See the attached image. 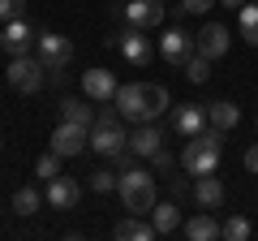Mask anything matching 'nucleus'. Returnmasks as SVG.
Instances as JSON below:
<instances>
[{"label": "nucleus", "instance_id": "nucleus-1", "mask_svg": "<svg viewBox=\"0 0 258 241\" xmlns=\"http://www.w3.org/2000/svg\"><path fill=\"white\" fill-rule=\"evenodd\" d=\"M220 155H224V130H215V125H207L203 134H194L189 142H185L181 151V168L189 176H207L220 168Z\"/></svg>", "mask_w": 258, "mask_h": 241}, {"label": "nucleus", "instance_id": "nucleus-2", "mask_svg": "<svg viewBox=\"0 0 258 241\" xmlns=\"http://www.w3.org/2000/svg\"><path fill=\"white\" fill-rule=\"evenodd\" d=\"M116 194H120V203H125V211H134V215H147L151 207L159 203L155 176H151V172H142V168H129V172H120Z\"/></svg>", "mask_w": 258, "mask_h": 241}, {"label": "nucleus", "instance_id": "nucleus-3", "mask_svg": "<svg viewBox=\"0 0 258 241\" xmlns=\"http://www.w3.org/2000/svg\"><path fill=\"white\" fill-rule=\"evenodd\" d=\"M35 56H39V61L47 65L52 82H64V69H69V61H74V43H69L64 35H56V30H39Z\"/></svg>", "mask_w": 258, "mask_h": 241}, {"label": "nucleus", "instance_id": "nucleus-4", "mask_svg": "<svg viewBox=\"0 0 258 241\" xmlns=\"http://www.w3.org/2000/svg\"><path fill=\"white\" fill-rule=\"evenodd\" d=\"M43 74H47V65L39 56H9V86L18 95H39L43 91Z\"/></svg>", "mask_w": 258, "mask_h": 241}, {"label": "nucleus", "instance_id": "nucleus-5", "mask_svg": "<svg viewBox=\"0 0 258 241\" xmlns=\"http://www.w3.org/2000/svg\"><path fill=\"white\" fill-rule=\"evenodd\" d=\"M198 52V35H189V30H181V26H172V30H164V39H159V56H164L172 69H185V61Z\"/></svg>", "mask_w": 258, "mask_h": 241}, {"label": "nucleus", "instance_id": "nucleus-6", "mask_svg": "<svg viewBox=\"0 0 258 241\" xmlns=\"http://www.w3.org/2000/svg\"><path fill=\"white\" fill-rule=\"evenodd\" d=\"M35 43H39V30L30 26L26 18L5 22V30H0V47H5V56H30Z\"/></svg>", "mask_w": 258, "mask_h": 241}, {"label": "nucleus", "instance_id": "nucleus-7", "mask_svg": "<svg viewBox=\"0 0 258 241\" xmlns=\"http://www.w3.org/2000/svg\"><path fill=\"white\" fill-rule=\"evenodd\" d=\"M108 43L120 47V56H125L129 65H151V56H155V47H151V39H147L142 26H125L116 39H108Z\"/></svg>", "mask_w": 258, "mask_h": 241}, {"label": "nucleus", "instance_id": "nucleus-8", "mask_svg": "<svg viewBox=\"0 0 258 241\" xmlns=\"http://www.w3.org/2000/svg\"><path fill=\"white\" fill-rule=\"evenodd\" d=\"M52 151H60L64 159L91 151V130H86V125H74V120H60L52 130Z\"/></svg>", "mask_w": 258, "mask_h": 241}, {"label": "nucleus", "instance_id": "nucleus-9", "mask_svg": "<svg viewBox=\"0 0 258 241\" xmlns=\"http://www.w3.org/2000/svg\"><path fill=\"white\" fill-rule=\"evenodd\" d=\"M120 18H125V26L155 30L159 22H164V0H125V5H120Z\"/></svg>", "mask_w": 258, "mask_h": 241}, {"label": "nucleus", "instance_id": "nucleus-10", "mask_svg": "<svg viewBox=\"0 0 258 241\" xmlns=\"http://www.w3.org/2000/svg\"><path fill=\"white\" fill-rule=\"evenodd\" d=\"M125 147H129V134L120 130V125H95L91 130V151L95 155L112 159V155H120Z\"/></svg>", "mask_w": 258, "mask_h": 241}, {"label": "nucleus", "instance_id": "nucleus-11", "mask_svg": "<svg viewBox=\"0 0 258 241\" xmlns=\"http://www.w3.org/2000/svg\"><path fill=\"white\" fill-rule=\"evenodd\" d=\"M207 125H211V116H207V103H181V108L172 112V130L181 134V138L203 134Z\"/></svg>", "mask_w": 258, "mask_h": 241}, {"label": "nucleus", "instance_id": "nucleus-12", "mask_svg": "<svg viewBox=\"0 0 258 241\" xmlns=\"http://www.w3.org/2000/svg\"><path fill=\"white\" fill-rule=\"evenodd\" d=\"M82 91L91 103H112L116 99V78H112V69H86L82 74Z\"/></svg>", "mask_w": 258, "mask_h": 241}, {"label": "nucleus", "instance_id": "nucleus-13", "mask_svg": "<svg viewBox=\"0 0 258 241\" xmlns=\"http://www.w3.org/2000/svg\"><path fill=\"white\" fill-rule=\"evenodd\" d=\"M43 194H47V207H52V211H74V207H78V194H82V190H78L74 176H52Z\"/></svg>", "mask_w": 258, "mask_h": 241}, {"label": "nucleus", "instance_id": "nucleus-14", "mask_svg": "<svg viewBox=\"0 0 258 241\" xmlns=\"http://www.w3.org/2000/svg\"><path fill=\"white\" fill-rule=\"evenodd\" d=\"M159 147H164V130H159L155 120H142L138 130L129 134V151H134L138 159H151Z\"/></svg>", "mask_w": 258, "mask_h": 241}, {"label": "nucleus", "instance_id": "nucleus-15", "mask_svg": "<svg viewBox=\"0 0 258 241\" xmlns=\"http://www.w3.org/2000/svg\"><path fill=\"white\" fill-rule=\"evenodd\" d=\"M194 203L203 207V211H220V207H224V181L215 172L194 176Z\"/></svg>", "mask_w": 258, "mask_h": 241}, {"label": "nucleus", "instance_id": "nucleus-16", "mask_svg": "<svg viewBox=\"0 0 258 241\" xmlns=\"http://www.w3.org/2000/svg\"><path fill=\"white\" fill-rule=\"evenodd\" d=\"M228 26H220V22H211V26H203V35H198V56H207V61H220L224 52H228Z\"/></svg>", "mask_w": 258, "mask_h": 241}, {"label": "nucleus", "instance_id": "nucleus-17", "mask_svg": "<svg viewBox=\"0 0 258 241\" xmlns=\"http://www.w3.org/2000/svg\"><path fill=\"white\" fill-rule=\"evenodd\" d=\"M120 108V116L125 120H147V112H142V82H125V86H116V99H112Z\"/></svg>", "mask_w": 258, "mask_h": 241}, {"label": "nucleus", "instance_id": "nucleus-18", "mask_svg": "<svg viewBox=\"0 0 258 241\" xmlns=\"http://www.w3.org/2000/svg\"><path fill=\"white\" fill-rule=\"evenodd\" d=\"M151 224H155L159 237H168V232H181V203H176V198L155 203V207H151Z\"/></svg>", "mask_w": 258, "mask_h": 241}, {"label": "nucleus", "instance_id": "nucleus-19", "mask_svg": "<svg viewBox=\"0 0 258 241\" xmlns=\"http://www.w3.org/2000/svg\"><path fill=\"white\" fill-rule=\"evenodd\" d=\"M220 228H224V224L215 220L211 211H198L194 220H185V224H181V232H185L189 241H215V237H220Z\"/></svg>", "mask_w": 258, "mask_h": 241}, {"label": "nucleus", "instance_id": "nucleus-20", "mask_svg": "<svg viewBox=\"0 0 258 241\" xmlns=\"http://www.w3.org/2000/svg\"><path fill=\"white\" fill-rule=\"evenodd\" d=\"M168 108H172V99H168V86H159V82H142V112H147V120L164 116Z\"/></svg>", "mask_w": 258, "mask_h": 241}, {"label": "nucleus", "instance_id": "nucleus-21", "mask_svg": "<svg viewBox=\"0 0 258 241\" xmlns=\"http://www.w3.org/2000/svg\"><path fill=\"white\" fill-rule=\"evenodd\" d=\"M207 116H211V125H215V130H224V134L241 125V108H237L232 99H215V103H207Z\"/></svg>", "mask_w": 258, "mask_h": 241}, {"label": "nucleus", "instance_id": "nucleus-22", "mask_svg": "<svg viewBox=\"0 0 258 241\" xmlns=\"http://www.w3.org/2000/svg\"><path fill=\"white\" fill-rule=\"evenodd\" d=\"M112 237H116V241H151V237H159V232H155V224L138 220V215H129V220L112 224Z\"/></svg>", "mask_w": 258, "mask_h": 241}, {"label": "nucleus", "instance_id": "nucleus-23", "mask_svg": "<svg viewBox=\"0 0 258 241\" xmlns=\"http://www.w3.org/2000/svg\"><path fill=\"white\" fill-rule=\"evenodd\" d=\"M95 116L99 112L91 108V99H60V120H74V125H86V130H95Z\"/></svg>", "mask_w": 258, "mask_h": 241}, {"label": "nucleus", "instance_id": "nucleus-24", "mask_svg": "<svg viewBox=\"0 0 258 241\" xmlns=\"http://www.w3.org/2000/svg\"><path fill=\"white\" fill-rule=\"evenodd\" d=\"M43 203H47V194H39V190L35 186H22L18 190V194H13V215H39V211H43Z\"/></svg>", "mask_w": 258, "mask_h": 241}, {"label": "nucleus", "instance_id": "nucleus-25", "mask_svg": "<svg viewBox=\"0 0 258 241\" xmlns=\"http://www.w3.org/2000/svg\"><path fill=\"white\" fill-rule=\"evenodd\" d=\"M237 26H241V35H245V43L249 47H258V5H241L237 9Z\"/></svg>", "mask_w": 258, "mask_h": 241}, {"label": "nucleus", "instance_id": "nucleus-26", "mask_svg": "<svg viewBox=\"0 0 258 241\" xmlns=\"http://www.w3.org/2000/svg\"><path fill=\"white\" fill-rule=\"evenodd\" d=\"M60 151H43V155L35 159V176H43V181H52V176H60Z\"/></svg>", "mask_w": 258, "mask_h": 241}, {"label": "nucleus", "instance_id": "nucleus-27", "mask_svg": "<svg viewBox=\"0 0 258 241\" xmlns=\"http://www.w3.org/2000/svg\"><path fill=\"white\" fill-rule=\"evenodd\" d=\"M211 65L215 61H207V56L194 52L189 61H185V78H189V82H207V78H211Z\"/></svg>", "mask_w": 258, "mask_h": 241}, {"label": "nucleus", "instance_id": "nucleus-28", "mask_svg": "<svg viewBox=\"0 0 258 241\" xmlns=\"http://www.w3.org/2000/svg\"><path fill=\"white\" fill-rule=\"evenodd\" d=\"M220 237H228V241H245V237H249V220H245V215H232V220H224Z\"/></svg>", "mask_w": 258, "mask_h": 241}, {"label": "nucleus", "instance_id": "nucleus-29", "mask_svg": "<svg viewBox=\"0 0 258 241\" xmlns=\"http://www.w3.org/2000/svg\"><path fill=\"white\" fill-rule=\"evenodd\" d=\"M116 186H120V176H112L108 168H99V172H91V190H95V194H112Z\"/></svg>", "mask_w": 258, "mask_h": 241}, {"label": "nucleus", "instance_id": "nucleus-30", "mask_svg": "<svg viewBox=\"0 0 258 241\" xmlns=\"http://www.w3.org/2000/svg\"><path fill=\"white\" fill-rule=\"evenodd\" d=\"M26 18V0H0V22Z\"/></svg>", "mask_w": 258, "mask_h": 241}, {"label": "nucleus", "instance_id": "nucleus-31", "mask_svg": "<svg viewBox=\"0 0 258 241\" xmlns=\"http://www.w3.org/2000/svg\"><path fill=\"white\" fill-rule=\"evenodd\" d=\"M151 164H155V172H172V168H176V159H172V151H164V147H159L155 155H151Z\"/></svg>", "mask_w": 258, "mask_h": 241}, {"label": "nucleus", "instance_id": "nucleus-32", "mask_svg": "<svg viewBox=\"0 0 258 241\" xmlns=\"http://www.w3.org/2000/svg\"><path fill=\"white\" fill-rule=\"evenodd\" d=\"M120 108H99V116H95V125H120Z\"/></svg>", "mask_w": 258, "mask_h": 241}, {"label": "nucleus", "instance_id": "nucleus-33", "mask_svg": "<svg viewBox=\"0 0 258 241\" xmlns=\"http://www.w3.org/2000/svg\"><path fill=\"white\" fill-rule=\"evenodd\" d=\"M168 194H172L176 203H185V198H189V186H185L181 176H172V181H168Z\"/></svg>", "mask_w": 258, "mask_h": 241}, {"label": "nucleus", "instance_id": "nucleus-34", "mask_svg": "<svg viewBox=\"0 0 258 241\" xmlns=\"http://www.w3.org/2000/svg\"><path fill=\"white\" fill-rule=\"evenodd\" d=\"M211 5H215V0H181V9H185V13H207Z\"/></svg>", "mask_w": 258, "mask_h": 241}, {"label": "nucleus", "instance_id": "nucleus-35", "mask_svg": "<svg viewBox=\"0 0 258 241\" xmlns=\"http://www.w3.org/2000/svg\"><path fill=\"white\" fill-rule=\"evenodd\" d=\"M245 168H249V172H254V176H258V142H254V147H249V151H245Z\"/></svg>", "mask_w": 258, "mask_h": 241}, {"label": "nucleus", "instance_id": "nucleus-36", "mask_svg": "<svg viewBox=\"0 0 258 241\" xmlns=\"http://www.w3.org/2000/svg\"><path fill=\"white\" fill-rule=\"evenodd\" d=\"M220 5H228V9H241V5H245V0H220Z\"/></svg>", "mask_w": 258, "mask_h": 241}, {"label": "nucleus", "instance_id": "nucleus-37", "mask_svg": "<svg viewBox=\"0 0 258 241\" xmlns=\"http://www.w3.org/2000/svg\"><path fill=\"white\" fill-rule=\"evenodd\" d=\"M0 147H5V138H0Z\"/></svg>", "mask_w": 258, "mask_h": 241}]
</instances>
